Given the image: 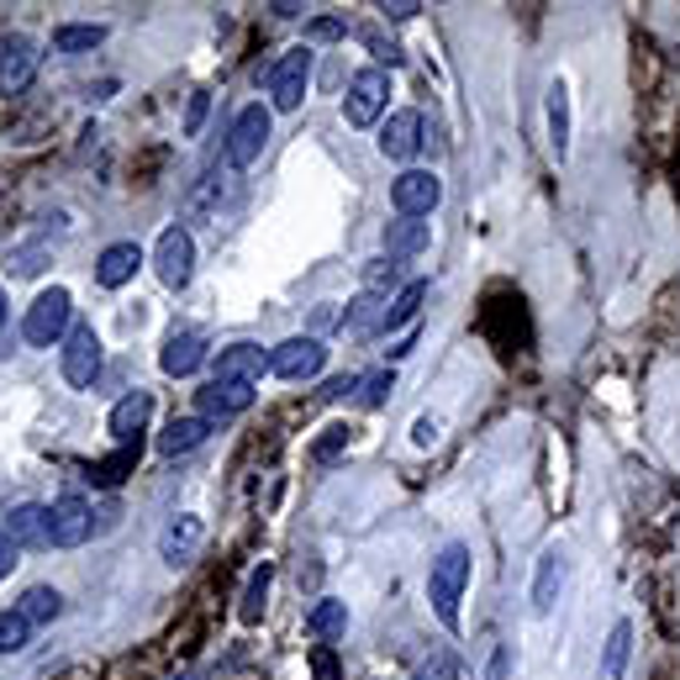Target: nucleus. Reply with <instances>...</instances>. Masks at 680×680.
<instances>
[{"label":"nucleus","mask_w":680,"mask_h":680,"mask_svg":"<svg viewBox=\"0 0 680 680\" xmlns=\"http://www.w3.org/2000/svg\"><path fill=\"white\" fill-rule=\"evenodd\" d=\"M132 464H138V454H132V449H121L117 460H100V464H90V481H96V485H117L121 475L132 470Z\"/></svg>","instance_id":"34"},{"label":"nucleus","mask_w":680,"mask_h":680,"mask_svg":"<svg viewBox=\"0 0 680 680\" xmlns=\"http://www.w3.org/2000/svg\"><path fill=\"white\" fill-rule=\"evenodd\" d=\"M206 111H211V96H206V90H196V96H190V106H185V138H196V132H200Z\"/></svg>","instance_id":"38"},{"label":"nucleus","mask_w":680,"mask_h":680,"mask_svg":"<svg viewBox=\"0 0 680 680\" xmlns=\"http://www.w3.org/2000/svg\"><path fill=\"white\" fill-rule=\"evenodd\" d=\"M200 359H206V338L200 333H169V343H164V375H196Z\"/></svg>","instance_id":"19"},{"label":"nucleus","mask_w":680,"mask_h":680,"mask_svg":"<svg viewBox=\"0 0 680 680\" xmlns=\"http://www.w3.org/2000/svg\"><path fill=\"white\" fill-rule=\"evenodd\" d=\"M412 680H460V664H454V654H427V660L417 664V676Z\"/></svg>","instance_id":"35"},{"label":"nucleus","mask_w":680,"mask_h":680,"mask_svg":"<svg viewBox=\"0 0 680 680\" xmlns=\"http://www.w3.org/2000/svg\"><path fill=\"white\" fill-rule=\"evenodd\" d=\"M427 243H433V227L422 217H401L385 227V254H391V259H417Z\"/></svg>","instance_id":"20"},{"label":"nucleus","mask_w":680,"mask_h":680,"mask_svg":"<svg viewBox=\"0 0 680 680\" xmlns=\"http://www.w3.org/2000/svg\"><path fill=\"white\" fill-rule=\"evenodd\" d=\"M6 533L17 549H53V528H48V506H17L6 518Z\"/></svg>","instance_id":"18"},{"label":"nucleus","mask_w":680,"mask_h":680,"mask_svg":"<svg viewBox=\"0 0 680 680\" xmlns=\"http://www.w3.org/2000/svg\"><path fill=\"white\" fill-rule=\"evenodd\" d=\"M385 100H391V75H385V69H359V75L348 80L343 117H348V127H375L385 111Z\"/></svg>","instance_id":"3"},{"label":"nucleus","mask_w":680,"mask_h":680,"mask_svg":"<svg viewBox=\"0 0 680 680\" xmlns=\"http://www.w3.org/2000/svg\"><path fill=\"white\" fill-rule=\"evenodd\" d=\"M21 618L27 622H53L63 612V597L59 591H53V585H32V591H27V597H21V607H17Z\"/></svg>","instance_id":"29"},{"label":"nucleus","mask_w":680,"mask_h":680,"mask_svg":"<svg viewBox=\"0 0 680 680\" xmlns=\"http://www.w3.org/2000/svg\"><path fill=\"white\" fill-rule=\"evenodd\" d=\"M180 680H206V676H200V670H190V676H180Z\"/></svg>","instance_id":"46"},{"label":"nucleus","mask_w":680,"mask_h":680,"mask_svg":"<svg viewBox=\"0 0 680 680\" xmlns=\"http://www.w3.org/2000/svg\"><path fill=\"white\" fill-rule=\"evenodd\" d=\"M100 42H106V27H100V21H90V27H59V32H53V48H59V53H90Z\"/></svg>","instance_id":"30"},{"label":"nucleus","mask_w":680,"mask_h":680,"mask_svg":"<svg viewBox=\"0 0 680 680\" xmlns=\"http://www.w3.org/2000/svg\"><path fill=\"white\" fill-rule=\"evenodd\" d=\"M148 417H154V391H127V396L111 406V422H106V427H111L117 443H132L142 427H148Z\"/></svg>","instance_id":"15"},{"label":"nucleus","mask_w":680,"mask_h":680,"mask_svg":"<svg viewBox=\"0 0 680 680\" xmlns=\"http://www.w3.org/2000/svg\"><path fill=\"white\" fill-rule=\"evenodd\" d=\"M628 660H633V622L618 618L612 633H607V643H601V680H622Z\"/></svg>","instance_id":"23"},{"label":"nucleus","mask_w":680,"mask_h":680,"mask_svg":"<svg viewBox=\"0 0 680 680\" xmlns=\"http://www.w3.org/2000/svg\"><path fill=\"white\" fill-rule=\"evenodd\" d=\"M381 11H385L391 21H412V17L422 11V6H417V0H396V6H381Z\"/></svg>","instance_id":"44"},{"label":"nucleus","mask_w":680,"mask_h":680,"mask_svg":"<svg viewBox=\"0 0 680 680\" xmlns=\"http://www.w3.org/2000/svg\"><path fill=\"white\" fill-rule=\"evenodd\" d=\"M391 391H396V375H391V369H375V375L359 381V406H385Z\"/></svg>","instance_id":"33"},{"label":"nucleus","mask_w":680,"mask_h":680,"mask_svg":"<svg viewBox=\"0 0 680 680\" xmlns=\"http://www.w3.org/2000/svg\"><path fill=\"white\" fill-rule=\"evenodd\" d=\"M306 85H312V48L300 42L290 53L275 59L269 69V96H275V111H296L300 100H306Z\"/></svg>","instance_id":"5"},{"label":"nucleus","mask_w":680,"mask_h":680,"mask_svg":"<svg viewBox=\"0 0 680 680\" xmlns=\"http://www.w3.org/2000/svg\"><path fill=\"white\" fill-rule=\"evenodd\" d=\"M0 327H6V290H0Z\"/></svg>","instance_id":"45"},{"label":"nucleus","mask_w":680,"mask_h":680,"mask_svg":"<svg viewBox=\"0 0 680 680\" xmlns=\"http://www.w3.org/2000/svg\"><path fill=\"white\" fill-rule=\"evenodd\" d=\"M391 200H396L401 217H427L443 200V180L433 169H406L396 185H391Z\"/></svg>","instance_id":"10"},{"label":"nucleus","mask_w":680,"mask_h":680,"mask_svg":"<svg viewBox=\"0 0 680 680\" xmlns=\"http://www.w3.org/2000/svg\"><path fill=\"white\" fill-rule=\"evenodd\" d=\"M69 317H75V300H69L63 285H53V290H42V296L27 306L21 338L32 343V348H53V343L69 338Z\"/></svg>","instance_id":"2"},{"label":"nucleus","mask_w":680,"mask_h":680,"mask_svg":"<svg viewBox=\"0 0 680 680\" xmlns=\"http://www.w3.org/2000/svg\"><path fill=\"white\" fill-rule=\"evenodd\" d=\"M412 443H417V449H433V443H438V417H417V427H412Z\"/></svg>","instance_id":"41"},{"label":"nucleus","mask_w":680,"mask_h":680,"mask_svg":"<svg viewBox=\"0 0 680 680\" xmlns=\"http://www.w3.org/2000/svg\"><path fill=\"white\" fill-rule=\"evenodd\" d=\"M206 438H211V422H206V417H175L159 433V454H164V460H175V454H190V449H200Z\"/></svg>","instance_id":"21"},{"label":"nucleus","mask_w":680,"mask_h":680,"mask_svg":"<svg viewBox=\"0 0 680 680\" xmlns=\"http://www.w3.org/2000/svg\"><path fill=\"white\" fill-rule=\"evenodd\" d=\"M96 375H100V338L90 322H75L69 338H63V381L75 385V391H90Z\"/></svg>","instance_id":"6"},{"label":"nucleus","mask_w":680,"mask_h":680,"mask_svg":"<svg viewBox=\"0 0 680 680\" xmlns=\"http://www.w3.org/2000/svg\"><path fill=\"white\" fill-rule=\"evenodd\" d=\"M322 364H327L322 338H290L269 354V375H280V381H312V375H322Z\"/></svg>","instance_id":"9"},{"label":"nucleus","mask_w":680,"mask_h":680,"mask_svg":"<svg viewBox=\"0 0 680 680\" xmlns=\"http://www.w3.org/2000/svg\"><path fill=\"white\" fill-rule=\"evenodd\" d=\"M348 433H354V427H343V422H333V427H327V433L317 438V449H312V454H317V460H333V454H338L343 443H348Z\"/></svg>","instance_id":"37"},{"label":"nucleus","mask_w":680,"mask_h":680,"mask_svg":"<svg viewBox=\"0 0 680 680\" xmlns=\"http://www.w3.org/2000/svg\"><path fill=\"white\" fill-rule=\"evenodd\" d=\"M269 585H275V564H259V570L248 575V585H243V601H238V622H243V628L264 622V607H269Z\"/></svg>","instance_id":"25"},{"label":"nucleus","mask_w":680,"mask_h":680,"mask_svg":"<svg viewBox=\"0 0 680 680\" xmlns=\"http://www.w3.org/2000/svg\"><path fill=\"white\" fill-rule=\"evenodd\" d=\"M560 581H564L560 549H543L539 570H533V612H554V601H560Z\"/></svg>","instance_id":"22"},{"label":"nucleus","mask_w":680,"mask_h":680,"mask_svg":"<svg viewBox=\"0 0 680 680\" xmlns=\"http://www.w3.org/2000/svg\"><path fill=\"white\" fill-rule=\"evenodd\" d=\"M11 564H17V543H11V533L0 528V581L11 575Z\"/></svg>","instance_id":"42"},{"label":"nucleus","mask_w":680,"mask_h":680,"mask_svg":"<svg viewBox=\"0 0 680 680\" xmlns=\"http://www.w3.org/2000/svg\"><path fill=\"white\" fill-rule=\"evenodd\" d=\"M306 633L312 639H338V633H348V607L333 597H322L312 612H306Z\"/></svg>","instance_id":"27"},{"label":"nucleus","mask_w":680,"mask_h":680,"mask_svg":"<svg viewBox=\"0 0 680 680\" xmlns=\"http://www.w3.org/2000/svg\"><path fill=\"white\" fill-rule=\"evenodd\" d=\"M312 670H317V680H338V664H333V654H327V649H317V654H312Z\"/></svg>","instance_id":"43"},{"label":"nucleus","mask_w":680,"mask_h":680,"mask_svg":"<svg viewBox=\"0 0 680 680\" xmlns=\"http://www.w3.org/2000/svg\"><path fill=\"white\" fill-rule=\"evenodd\" d=\"M264 369H269V354H264L259 343H233V348H221L217 354V381L254 385Z\"/></svg>","instance_id":"13"},{"label":"nucleus","mask_w":680,"mask_h":680,"mask_svg":"<svg viewBox=\"0 0 680 680\" xmlns=\"http://www.w3.org/2000/svg\"><path fill=\"white\" fill-rule=\"evenodd\" d=\"M200 539H206V522L190 518V512H180V518L159 533V554L169 564H190L196 560V549H200Z\"/></svg>","instance_id":"14"},{"label":"nucleus","mask_w":680,"mask_h":680,"mask_svg":"<svg viewBox=\"0 0 680 680\" xmlns=\"http://www.w3.org/2000/svg\"><path fill=\"white\" fill-rule=\"evenodd\" d=\"M32 75H38V48H32V38L11 32L0 42V96H21Z\"/></svg>","instance_id":"11"},{"label":"nucleus","mask_w":680,"mask_h":680,"mask_svg":"<svg viewBox=\"0 0 680 680\" xmlns=\"http://www.w3.org/2000/svg\"><path fill=\"white\" fill-rule=\"evenodd\" d=\"M464 585H470V549L464 543H443L433 570H427V601H433L443 628H460Z\"/></svg>","instance_id":"1"},{"label":"nucleus","mask_w":680,"mask_h":680,"mask_svg":"<svg viewBox=\"0 0 680 680\" xmlns=\"http://www.w3.org/2000/svg\"><path fill=\"white\" fill-rule=\"evenodd\" d=\"M306 38H312V42H338V38H343V21H338V17L306 21Z\"/></svg>","instance_id":"40"},{"label":"nucleus","mask_w":680,"mask_h":680,"mask_svg":"<svg viewBox=\"0 0 680 680\" xmlns=\"http://www.w3.org/2000/svg\"><path fill=\"white\" fill-rule=\"evenodd\" d=\"M138 264H142L138 243H111V248L96 259V285H100V290H121V285L138 275Z\"/></svg>","instance_id":"16"},{"label":"nucleus","mask_w":680,"mask_h":680,"mask_svg":"<svg viewBox=\"0 0 680 680\" xmlns=\"http://www.w3.org/2000/svg\"><path fill=\"white\" fill-rule=\"evenodd\" d=\"M264 142H269V111L254 100V106H243L238 117H233V132H227V164H233V169H248V164L264 154Z\"/></svg>","instance_id":"7"},{"label":"nucleus","mask_w":680,"mask_h":680,"mask_svg":"<svg viewBox=\"0 0 680 680\" xmlns=\"http://www.w3.org/2000/svg\"><path fill=\"white\" fill-rule=\"evenodd\" d=\"M385 306L391 300L385 296H375V290H364L354 306H348V317H343V327H354V333H381L385 327Z\"/></svg>","instance_id":"28"},{"label":"nucleus","mask_w":680,"mask_h":680,"mask_svg":"<svg viewBox=\"0 0 680 680\" xmlns=\"http://www.w3.org/2000/svg\"><path fill=\"white\" fill-rule=\"evenodd\" d=\"M359 38H364V48H375V59H381V63H401V48H396V42H385L375 27H364Z\"/></svg>","instance_id":"39"},{"label":"nucleus","mask_w":680,"mask_h":680,"mask_svg":"<svg viewBox=\"0 0 680 680\" xmlns=\"http://www.w3.org/2000/svg\"><path fill=\"white\" fill-rule=\"evenodd\" d=\"M396 275H401V259H375L369 269H364V290L385 296V285H396Z\"/></svg>","instance_id":"36"},{"label":"nucleus","mask_w":680,"mask_h":680,"mask_svg":"<svg viewBox=\"0 0 680 680\" xmlns=\"http://www.w3.org/2000/svg\"><path fill=\"white\" fill-rule=\"evenodd\" d=\"M48 528H53V549H80L90 539V528H96V512H90V501L85 496H59L48 506Z\"/></svg>","instance_id":"8"},{"label":"nucleus","mask_w":680,"mask_h":680,"mask_svg":"<svg viewBox=\"0 0 680 680\" xmlns=\"http://www.w3.org/2000/svg\"><path fill=\"white\" fill-rule=\"evenodd\" d=\"M196 406L206 422H227L254 406V385H238V381H211L196 391Z\"/></svg>","instance_id":"12"},{"label":"nucleus","mask_w":680,"mask_h":680,"mask_svg":"<svg viewBox=\"0 0 680 680\" xmlns=\"http://www.w3.org/2000/svg\"><path fill=\"white\" fill-rule=\"evenodd\" d=\"M549 148H554V159L570 154V85L564 80L549 85Z\"/></svg>","instance_id":"24"},{"label":"nucleus","mask_w":680,"mask_h":680,"mask_svg":"<svg viewBox=\"0 0 680 680\" xmlns=\"http://www.w3.org/2000/svg\"><path fill=\"white\" fill-rule=\"evenodd\" d=\"M221 180H227V175H221ZM221 180H217V169H211V175H206V180H200L196 190H190L185 211H190V217H206V211H217L221 196H227V185H221Z\"/></svg>","instance_id":"31"},{"label":"nucleus","mask_w":680,"mask_h":680,"mask_svg":"<svg viewBox=\"0 0 680 680\" xmlns=\"http://www.w3.org/2000/svg\"><path fill=\"white\" fill-rule=\"evenodd\" d=\"M154 269H159V280L169 285V290H185V285H190V275H196V238L185 233L180 221L159 233V248H154Z\"/></svg>","instance_id":"4"},{"label":"nucleus","mask_w":680,"mask_h":680,"mask_svg":"<svg viewBox=\"0 0 680 680\" xmlns=\"http://www.w3.org/2000/svg\"><path fill=\"white\" fill-rule=\"evenodd\" d=\"M422 300H427V280H406L396 296H391V306H385V327H381V333H396V327H406V322H417Z\"/></svg>","instance_id":"26"},{"label":"nucleus","mask_w":680,"mask_h":680,"mask_svg":"<svg viewBox=\"0 0 680 680\" xmlns=\"http://www.w3.org/2000/svg\"><path fill=\"white\" fill-rule=\"evenodd\" d=\"M27 633H32V622L21 618V612H0V654L27 649Z\"/></svg>","instance_id":"32"},{"label":"nucleus","mask_w":680,"mask_h":680,"mask_svg":"<svg viewBox=\"0 0 680 680\" xmlns=\"http://www.w3.org/2000/svg\"><path fill=\"white\" fill-rule=\"evenodd\" d=\"M417 148H422V117L417 111H396V117L381 127V154L401 164V159H412Z\"/></svg>","instance_id":"17"}]
</instances>
